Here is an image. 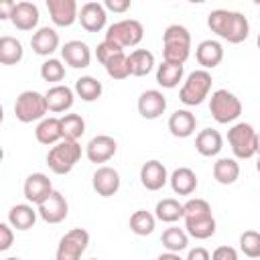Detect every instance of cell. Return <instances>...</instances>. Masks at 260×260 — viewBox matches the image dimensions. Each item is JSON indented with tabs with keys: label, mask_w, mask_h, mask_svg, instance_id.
<instances>
[{
	"label": "cell",
	"mask_w": 260,
	"mask_h": 260,
	"mask_svg": "<svg viewBox=\"0 0 260 260\" xmlns=\"http://www.w3.org/2000/svg\"><path fill=\"white\" fill-rule=\"evenodd\" d=\"M258 152H260V132H258Z\"/></svg>",
	"instance_id": "cell-52"
},
{
	"label": "cell",
	"mask_w": 260,
	"mask_h": 260,
	"mask_svg": "<svg viewBox=\"0 0 260 260\" xmlns=\"http://www.w3.org/2000/svg\"><path fill=\"white\" fill-rule=\"evenodd\" d=\"M169 181V175H167V167L152 158V160H146L142 167H140V183L146 191H158L167 185Z\"/></svg>",
	"instance_id": "cell-16"
},
{
	"label": "cell",
	"mask_w": 260,
	"mask_h": 260,
	"mask_svg": "<svg viewBox=\"0 0 260 260\" xmlns=\"http://www.w3.org/2000/svg\"><path fill=\"white\" fill-rule=\"evenodd\" d=\"M14 6H16V2H12V0H4V2H0V18H10Z\"/></svg>",
	"instance_id": "cell-48"
},
{
	"label": "cell",
	"mask_w": 260,
	"mask_h": 260,
	"mask_svg": "<svg viewBox=\"0 0 260 260\" xmlns=\"http://www.w3.org/2000/svg\"><path fill=\"white\" fill-rule=\"evenodd\" d=\"M183 73H185L183 65H173V63L162 61L156 67V83L165 89H173L179 85V81H183Z\"/></svg>",
	"instance_id": "cell-30"
},
{
	"label": "cell",
	"mask_w": 260,
	"mask_h": 260,
	"mask_svg": "<svg viewBox=\"0 0 260 260\" xmlns=\"http://www.w3.org/2000/svg\"><path fill=\"white\" fill-rule=\"evenodd\" d=\"M4 260H20V258H16V256H10V258H4Z\"/></svg>",
	"instance_id": "cell-51"
},
{
	"label": "cell",
	"mask_w": 260,
	"mask_h": 260,
	"mask_svg": "<svg viewBox=\"0 0 260 260\" xmlns=\"http://www.w3.org/2000/svg\"><path fill=\"white\" fill-rule=\"evenodd\" d=\"M128 63H130V75L144 77L154 69V55L148 49H134L128 55Z\"/></svg>",
	"instance_id": "cell-28"
},
{
	"label": "cell",
	"mask_w": 260,
	"mask_h": 260,
	"mask_svg": "<svg viewBox=\"0 0 260 260\" xmlns=\"http://www.w3.org/2000/svg\"><path fill=\"white\" fill-rule=\"evenodd\" d=\"M211 260H238V252L232 246H219L211 252Z\"/></svg>",
	"instance_id": "cell-45"
},
{
	"label": "cell",
	"mask_w": 260,
	"mask_h": 260,
	"mask_svg": "<svg viewBox=\"0 0 260 260\" xmlns=\"http://www.w3.org/2000/svg\"><path fill=\"white\" fill-rule=\"evenodd\" d=\"M47 112H49V108H47L45 93H39L32 89L22 91L14 102V116L22 124H30L37 120L41 122V120H45Z\"/></svg>",
	"instance_id": "cell-6"
},
{
	"label": "cell",
	"mask_w": 260,
	"mask_h": 260,
	"mask_svg": "<svg viewBox=\"0 0 260 260\" xmlns=\"http://www.w3.org/2000/svg\"><path fill=\"white\" fill-rule=\"evenodd\" d=\"M256 169H258V173H260V152H258V160H256Z\"/></svg>",
	"instance_id": "cell-50"
},
{
	"label": "cell",
	"mask_w": 260,
	"mask_h": 260,
	"mask_svg": "<svg viewBox=\"0 0 260 260\" xmlns=\"http://www.w3.org/2000/svg\"><path fill=\"white\" fill-rule=\"evenodd\" d=\"M63 61L73 69H85L91 63V49L83 41H67L61 47Z\"/></svg>",
	"instance_id": "cell-17"
},
{
	"label": "cell",
	"mask_w": 260,
	"mask_h": 260,
	"mask_svg": "<svg viewBox=\"0 0 260 260\" xmlns=\"http://www.w3.org/2000/svg\"><path fill=\"white\" fill-rule=\"evenodd\" d=\"M37 215H39V211L32 207V203H16L8 211V223L14 230L24 232V230H30L35 225Z\"/></svg>",
	"instance_id": "cell-26"
},
{
	"label": "cell",
	"mask_w": 260,
	"mask_h": 260,
	"mask_svg": "<svg viewBox=\"0 0 260 260\" xmlns=\"http://www.w3.org/2000/svg\"><path fill=\"white\" fill-rule=\"evenodd\" d=\"M154 215L156 219H160L162 223H175L183 217V203H179L173 197H165L156 203L154 207Z\"/></svg>",
	"instance_id": "cell-32"
},
{
	"label": "cell",
	"mask_w": 260,
	"mask_h": 260,
	"mask_svg": "<svg viewBox=\"0 0 260 260\" xmlns=\"http://www.w3.org/2000/svg\"><path fill=\"white\" fill-rule=\"evenodd\" d=\"M37 211H39V217L43 221H47V223H61L67 217L69 205H67L65 195H61L59 191H53L41 205H37Z\"/></svg>",
	"instance_id": "cell-11"
},
{
	"label": "cell",
	"mask_w": 260,
	"mask_h": 260,
	"mask_svg": "<svg viewBox=\"0 0 260 260\" xmlns=\"http://www.w3.org/2000/svg\"><path fill=\"white\" fill-rule=\"evenodd\" d=\"M258 8H260V4H258Z\"/></svg>",
	"instance_id": "cell-55"
},
{
	"label": "cell",
	"mask_w": 260,
	"mask_h": 260,
	"mask_svg": "<svg viewBox=\"0 0 260 260\" xmlns=\"http://www.w3.org/2000/svg\"><path fill=\"white\" fill-rule=\"evenodd\" d=\"M10 20H12V24L18 30H32V28H37V24H39V8H37V4L28 2V0L16 2Z\"/></svg>",
	"instance_id": "cell-20"
},
{
	"label": "cell",
	"mask_w": 260,
	"mask_h": 260,
	"mask_svg": "<svg viewBox=\"0 0 260 260\" xmlns=\"http://www.w3.org/2000/svg\"><path fill=\"white\" fill-rule=\"evenodd\" d=\"M211 83H213V77L209 71L205 69H195L187 75L185 83L181 85V91H179V100L185 104V106H199L203 104V100L209 95L211 91Z\"/></svg>",
	"instance_id": "cell-4"
},
{
	"label": "cell",
	"mask_w": 260,
	"mask_h": 260,
	"mask_svg": "<svg viewBox=\"0 0 260 260\" xmlns=\"http://www.w3.org/2000/svg\"><path fill=\"white\" fill-rule=\"evenodd\" d=\"M207 215H213L209 201L195 197V199H189L183 203V219H199V217H207Z\"/></svg>",
	"instance_id": "cell-39"
},
{
	"label": "cell",
	"mask_w": 260,
	"mask_h": 260,
	"mask_svg": "<svg viewBox=\"0 0 260 260\" xmlns=\"http://www.w3.org/2000/svg\"><path fill=\"white\" fill-rule=\"evenodd\" d=\"M160 242H162V246L167 248V252L179 254V252H183V250L189 246V234H187L183 228L171 225V228H167V230L162 232Z\"/></svg>",
	"instance_id": "cell-34"
},
{
	"label": "cell",
	"mask_w": 260,
	"mask_h": 260,
	"mask_svg": "<svg viewBox=\"0 0 260 260\" xmlns=\"http://www.w3.org/2000/svg\"><path fill=\"white\" fill-rule=\"evenodd\" d=\"M209 112L217 124H232L242 114V102L228 89H215L209 98Z\"/></svg>",
	"instance_id": "cell-5"
},
{
	"label": "cell",
	"mask_w": 260,
	"mask_h": 260,
	"mask_svg": "<svg viewBox=\"0 0 260 260\" xmlns=\"http://www.w3.org/2000/svg\"><path fill=\"white\" fill-rule=\"evenodd\" d=\"M136 108H138V114L144 120H156L167 110V98L158 89H146V91L140 93Z\"/></svg>",
	"instance_id": "cell-13"
},
{
	"label": "cell",
	"mask_w": 260,
	"mask_h": 260,
	"mask_svg": "<svg viewBox=\"0 0 260 260\" xmlns=\"http://www.w3.org/2000/svg\"><path fill=\"white\" fill-rule=\"evenodd\" d=\"M81 158V146L77 140H61L47 152V165L55 175H67Z\"/></svg>",
	"instance_id": "cell-3"
},
{
	"label": "cell",
	"mask_w": 260,
	"mask_h": 260,
	"mask_svg": "<svg viewBox=\"0 0 260 260\" xmlns=\"http://www.w3.org/2000/svg\"><path fill=\"white\" fill-rule=\"evenodd\" d=\"M104 8L122 14V12H126L130 8V0H106L104 2Z\"/></svg>",
	"instance_id": "cell-46"
},
{
	"label": "cell",
	"mask_w": 260,
	"mask_h": 260,
	"mask_svg": "<svg viewBox=\"0 0 260 260\" xmlns=\"http://www.w3.org/2000/svg\"><path fill=\"white\" fill-rule=\"evenodd\" d=\"M120 183H122L120 173L114 167H108V165L98 167L95 173H93V177H91V187H93V191L100 197H112V195H116L120 191Z\"/></svg>",
	"instance_id": "cell-9"
},
{
	"label": "cell",
	"mask_w": 260,
	"mask_h": 260,
	"mask_svg": "<svg viewBox=\"0 0 260 260\" xmlns=\"http://www.w3.org/2000/svg\"><path fill=\"white\" fill-rule=\"evenodd\" d=\"M223 148V136L215 128H203L195 136V150L201 156H217Z\"/></svg>",
	"instance_id": "cell-23"
},
{
	"label": "cell",
	"mask_w": 260,
	"mask_h": 260,
	"mask_svg": "<svg viewBox=\"0 0 260 260\" xmlns=\"http://www.w3.org/2000/svg\"><path fill=\"white\" fill-rule=\"evenodd\" d=\"M256 45H258V49H260V35H258V39H256Z\"/></svg>",
	"instance_id": "cell-53"
},
{
	"label": "cell",
	"mask_w": 260,
	"mask_h": 260,
	"mask_svg": "<svg viewBox=\"0 0 260 260\" xmlns=\"http://www.w3.org/2000/svg\"><path fill=\"white\" fill-rule=\"evenodd\" d=\"M240 177V165L236 158H217L213 162V179L219 185H234Z\"/></svg>",
	"instance_id": "cell-27"
},
{
	"label": "cell",
	"mask_w": 260,
	"mask_h": 260,
	"mask_svg": "<svg viewBox=\"0 0 260 260\" xmlns=\"http://www.w3.org/2000/svg\"><path fill=\"white\" fill-rule=\"evenodd\" d=\"M87 244L89 232L83 228H73L59 240L55 260H81V254L87 250Z\"/></svg>",
	"instance_id": "cell-8"
},
{
	"label": "cell",
	"mask_w": 260,
	"mask_h": 260,
	"mask_svg": "<svg viewBox=\"0 0 260 260\" xmlns=\"http://www.w3.org/2000/svg\"><path fill=\"white\" fill-rule=\"evenodd\" d=\"M158 260H183V258L179 254H175V252H165V254L158 256Z\"/></svg>",
	"instance_id": "cell-49"
},
{
	"label": "cell",
	"mask_w": 260,
	"mask_h": 260,
	"mask_svg": "<svg viewBox=\"0 0 260 260\" xmlns=\"http://www.w3.org/2000/svg\"><path fill=\"white\" fill-rule=\"evenodd\" d=\"M14 228L10 223H0V252H6L14 242Z\"/></svg>",
	"instance_id": "cell-44"
},
{
	"label": "cell",
	"mask_w": 260,
	"mask_h": 260,
	"mask_svg": "<svg viewBox=\"0 0 260 260\" xmlns=\"http://www.w3.org/2000/svg\"><path fill=\"white\" fill-rule=\"evenodd\" d=\"M116 150H118V144H116V140L112 138V136H108V134H98V136H93L89 142H87V146H85V156H87V160L89 162H108L114 154H116Z\"/></svg>",
	"instance_id": "cell-14"
},
{
	"label": "cell",
	"mask_w": 260,
	"mask_h": 260,
	"mask_svg": "<svg viewBox=\"0 0 260 260\" xmlns=\"http://www.w3.org/2000/svg\"><path fill=\"white\" fill-rule=\"evenodd\" d=\"M35 138L45 144V146H55L57 142L63 140V130H61V118H55V116H49L45 120H41L35 128Z\"/></svg>",
	"instance_id": "cell-24"
},
{
	"label": "cell",
	"mask_w": 260,
	"mask_h": 260,
	"mask_svg": "<svg viewBox=\"0 0 260 260\" xmlns=\"http://www.w3.org/2000/svg\"><path fill=\"white\" fill-rule=\"evenodd\" d=\"M191 55V45H181V43H169L162 45V57L165 63H173V65H185V61Z\"/></svg>",
	"instance_id": "cell-37"
},
{
	"label": "cell",
	"mask_w": 260,
	"mask_h": 260,
	"mask_svg": "<svg viewBox=\"0 0 260 260\" xmlns=\"http://www.w3.org/2000/svg\"><path fill=\"white\" fill-rule=\"evenodd\" d=\"M89 260H98V258H89Z\"/></svg>",
	"instance_id": "cell-54"
},
{
	"label": "cell",
	"mask_w": 260,
	"mask_h": 260,
	"mask_svg": "<svg viewBox=\"0 0 260 260\" xmlns=\"http://www.w3.org/2000/svg\"><path fill=\"white\" fill-rule=\"evenodd\" d=\"M154 225H156V215H152L146 209H136L130 215V230L136 236H148V234H152L154 232Z\"/></svg>",
	"instance_id": "cell-35"
},
{
	"label": "cell",
	"mask_w": 260,
	"mask_h": 260,
	"mask_svg": "<svg viewBox=\"0 0 260 260\" xmlns=\"http://www.w3.org/2000/svg\"><path fill=\"white\" fill-rule=\"evenodd\" d=\"M61 130L63 140H77L85 132V120L79 114H65L61 116Z\"/></svg>",
	"instance_id": "cell-36"
},
{
	"label": "cell",
	"mask_w": 260,
	"mask_h": 260,
	"mask_svg": "<svg viewBox=\"0 0 260 260\" xmlns=\"http://www.w3.org/2000/svg\"><path fill=\"white\" fill-rule=\"evenodd\" d=\"M108 20V10L104 8L102 2H85L79 8V22L87 32H100L106 26Z\"/></svg>",
	"instance_id": "cell-15"
},
{
	"label": "cell",
	"mask_w": 260,
	"mask_h": 260,
	"mask_svg": "<svg viewBox=\"0 0 260 260\" xmlns=\"http://www.w3.org/2000/svg\"><path fill=\"white\" fill-rule=\"evenodd\" d=\"M120 53H124V49L122 47H118L116 43H112V41H102L100 45H98V49H95V57H98V61L102 63V65H106L112 57H116V55H120Z\"/></svg>",
	"instance_id": "cell-43"
},
{
	"label": "cell",
	"mask_w": 260,
	"mask_h": 260,
	"mask_svg": "<svg viewBox=\"0 0 260 260\" xmlns=\"http://www.w3.org/2000/svg\"><path fill=\"white\" fill-rule=\"evenodd\" d=\"M169 183L175 195H191L197 189V175L189 167H179L171 173Z\"/></svg>",
	"instance_id": "cell-25"
},
{
	"label": "cell",
	"mask_w": 260,
	"mask_h": 260,
	"mask_svg": "<svg viewBox=\"0 0 260 260\" xmlns=\"http://www.w3.org/2000/svg\"><path fill=\"white\" fill-rule=\"evenodd\" d=\"M104 69H106V73H108L112 79H118V81H122V79L130 77V63H128V55H126V53H120V55L112 57V59L104 65Z\"/></svg>",
	"instance_id": "cell-38"
},
{
	"label": "cell",
	"mask_w": 260,
	"mask_h": 260,
	"mask_svg": "<svg viewBox=\"0 0 260 260\" xmlns=\"http://www.w3.org/2000/svg\"><path fill=\"white\" fill-rule=\"evenodd\" d=\"M169 43H181V45H191V32L183 24H171L162 32V45Z\"/></svg>",
	"instance_id": "cell-42"
},
{
	"label": "cell",
	"mask_w": 260,
	"mask_h": 260,
	"mask_svg": "<svg viewBox=\"0 0 260 260\" xmlns=\"http://www.w3.org/2000/svg\"><path fill=\"white\" fill-rule=\"evenodd\" d=\"M207 26L211 28V32L234 45L246 41L250 35V22L238 10H225V8L211 10L207 14Z\"/></svg>",
	"instance_id": "cell-1"
},
{
	"label": "cell",
	"mask_w": 260,
	"mask_h": 260,
	"mask_svg": "<svg viewBox=\"0 0 260 260\" xmlns=\"http://www.w3.org/2000/svg\"><path fill=\"white\" fill-rule=\"evenodd\" d=\"M24 197L28 203L32 205H41L55 189H53V183L51 179L45 175V173H30L26 179H24Z\"/></svg>",
	"instance_id": "cell-10"
},
{
	"label": "cell",
	"mask_w": 260,
	"mask_h": 260,
	"mask_svg": "<svg viewBox=\"0 0 260 260\" xmlns=\"http://www.w3.org/2000/svg\"><path fill=\"white\" fill-rule=\"evenodd\" d=\"M45 100H47L49 112L61 114V112H67V110L73 106V102H75V91H73L71 87L59 83V85H53V87L47 89Z\"/></svg>",
	"instance_id": "cell-21"
},
{
	"label": "cell",
	"mask_w": 260,
	"mask_h": 260,
	"mask_svg": "<svg viewBox=\"0 0 260 260\" xmlns=\"http://www.w3.org/2000/svg\"><path fill=\"white\" fill-rule=\"evenodd\" d=\"M142 37H144L142 24L134 18H124V20H118V22L110 24L104 39L116 43L122 49H126V47H136L142 41Z\"/></svg>",
	"instance_id": "cell-7"
},
{
	"label": "cell",
	"mask_w": 260,
	"mask_h": 260,
	"mask_svg": "<svg viewBox=\"0 0 260 260\" xmlns=\"http://www.w3.org/2000/svg\"><path fill=\"white\" fill-rule=\"evenodd\" d=\"M195 59H197V63H199L205 71L217 67V65L223 61V47H221V43L215 41V39H205V41H201V43L195 47Z\"/></svg>",
	"instance_id": "cell-19"
},
{
	"label": "cell",
	"mask_w": 260,
	"mask_h": 260,
	"mask_svg": "<svg viewBox=\"0 0 260 260\" xmlns=\"http://www.w3.org/2000/svg\"><path fill=\"white\" fill-rule=\"evenodd\" d=\"M59 32L51 26H41L30 37V47L39 57H51L59 49Z\"/></svg>",
	"instance_id": "cell-18"
},
{
	"label": "cell",
	"mask_w": 260,
	"mask_h": 260,
	"mask_svg": "<svg viewBox=\"0 0 260 260\" xmlns=\"http://www.w3.org/2000/svg\"><path fill=\"white\" fill-rule=\"evenodd\" d=\"M169 132L175 136V138H187L195 132L197 128V118L193 112L189 110H175L171 116H169Z\"/></svg>",
	"instance_id": "cell-22"
},
{
	"label": "cell",
	"mask_w": 260,
	"mask_h": 260,
	"mask_svg": "<svg viewBox=\"0 0 260 260\" xmlns=\"http://www.w3.org/2000/svg\"><path fill=\"white\" fill-rule=\"evenodd\" d=\"M47 10L57 26H71L75 20H79V8L75 0H47Z\"/></svg>",
	"instance_id": "cell-12"
},
{
	"label": "cell",
	"mask_w": 260,
	"mask_h": 260,
	"mask_svg": "<svg viewBox=\"0 0 260 260\" xmlns=\"http://www.w3.org/2000/svg\"><path fill=\"white\" fill-rule=\"evenodd\" d=\"M24 57L22 43L10 35L0 37V63L2 65H16Z\"/></svg>",
	"instance_id": "cell-29"
},
{
	"label": "cell",
	"mask_w": 260,
	"mask_h": 260,
	"mask_svg": "<svg viewBox=\"0 0 260 260\" xmlns=\"http://www.w3.org/2000/svg\"><path fill=\"white\" fill-rule=\"evenodd\" d=\"M41 77L45 81H49V83L59 85V81H63V77H65V65H63V61L53 59V57L47 59V61H43V65H41Z\"/></svg>",
	"instance_id": "cell-40"
},
{
	"label": "cell",
	"mask_w": 260,
	"mask_h": 260,
	"mask_svg": "<svg viewBox=\"0 0 260 260\" xmlns=\"http://www.w3.org/2000/svg\"><path fill=\"white\" fill-rule=\"evenodd\" d=\"M228 142L236 158L248 160L258 154V132L248 122H238L228 130Z\"/></svg>",
	"instance_id": "cell-2"
},
{
	"label": "cell",
	"mask_w": 260,
	"mask_h": 260,
	"mask_svg": "<svg viewBox=\"0 0 260 260\" xmlns=\"http://www.w3.org/2000/svg\"><path fill=\"white\" fill-rule=\"evenodd\" d=\"M73 91H75V95L81 98L83 102H95V100L102 95L104 87H102V81H98L95 77H91V75H81L79 79H75Z\"/></svg>",
	"instance_id": "cell-31"
},
{
	"label": "cell",
	"mask_w": 260,
	"mask_h": 260,
	"mask_svg": "<svg viewBox=\"0 0 260 260\" xmlns=\"http://www.w3.org/2000/svg\"><path fill=\"white\" fill-rule=\"evenodd\" d=\"M156 260H158V258H156Z\"/></svg>",
	"instance_id": "cell-56"
},
{
	"label": "cell",
	"mask_w": 260,
	"mask_h": 260,
	"mask_svg": "<svg viewBox=\"0 0 260 260\" xmlns=\"http://www.w3.org/2000/svg\"><path fill=\"white\" fill-rule=\"evenodd\" d=\"M185 232L195 240H207L215 234V217H199V219H185Z\"/></svg>",
	"instance_id": "cell-33"
},
{
	"label": "cell",
	"mask_w": 260,
	"mask_h": 260,
	"mask_svg": "<svg viewBox=\"0 0 260 260\" xmlns=\"http://www.w3.org/2000/svg\"><path fill=\"white\" fill-rule=\"evenodd\" d=\"M240 250L248 258H252V260L260 258V232H256V230L242 232V236H240Z\"/></svg>",
	"instance_id": "cell-41"
},
{
	"label": "cell",
	"mask_w": 260,
	"mask_h": 260,
	"mask_svg": "<svg viewBox=\"0 0 260 260\" xmlns=\"http://www.w3.org/2000/svg\"><path fill=\"white\" fill-rule=\"evenodd\" d=\"M187 260H211V254H209L205 248L197 246V248L189 250V254H187Z\"/></svg>",
	"instance_id": "cell-47"
}]
</instances>
